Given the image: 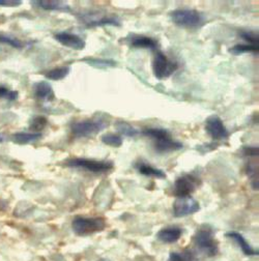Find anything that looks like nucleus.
Listing matches in <instances>:
<instances>
[{
    "label": "nucleus",
    "instance_id": "2eb2a0df",
    "mask_svg": "<svg viewBox=\"0 0 259 261\" xmlns=\"http://www.w3.org/2000/svg\"><path fill=\"white\" fill-rule=\"evenodd\" d=\"M32 4L38 5L41 9L45 11H61L68 12L70 7L64 2H56V0H40V2H32Z\"/></svg>",
    "mask_w": 259,
    "mask_h": 261
},
{
    "label": "nucleus",
    "instance_id": "423d86ee",
    "mask_svg": "<svg viewBox=\"0 0 259 261\" xmlns=\"http://www.w3.org/2000/svg\"><path fill=\"white\" fill-rule=\"evenodd\" d=\"M196 246L208 256H214L218 252V245L210 226H203L195 236Z\"/></svg>",
    "mask_w": 259,
    "mask_h": 261
},
{
    "label": "nucleus",
    "instance_id": "c756f323",
    "mask_svg": "<svg viewBox=\"0 0 259 261\" xmlns=\"http://www.w3.org/2000/svg\"><path fill=\"white\" fill-rule=\"evenodd\" d=\"M240 36L242 39L247 41L249 45L253 46H258V36L255 35L252 31H247V30H242L240 31Z\"/></svg>",
    "mask_w": 259,
    "mask_h": 261
},
{
    "label": "nucleus",
    "instance_id": "a211bd4d",
    "mask_svg": "<svg viewBox=\"0 0 259 261\" xmlns=\"http://www.w3.org/2000/svg\"><path fill=\"white\" fill-rule=\"evenodd\" d=\"M138 171L147 177H152V178H160L163 179L166 178V173L164 171H162L161 169L154 168L149 164H145V163H140V164L137 165Z\"/></svg>",
    "mask_w": 259,
    "mask_h": 261
},
{
    "label": "nucleus",
    "instance_id": "cd10ccee",
    "mask_svg": "<svg viewBox=\"0 0 259 261\" xmlns=\"http://www.w3.org/2000/svg\"><path fill=\"white\" fill-rule=\"evenodd\" d=\"M0 44L9 45L16 49H21L24 46L23 43L20 40H18L17 38L12 37V36H7V35H0Z\"/></svg>",
    "mask_w": 259,
    "mask_h": 261
},
{
    "label": "nucleus",
    "instance_id": "0eeeda50",
    "mask_svg": "<svg viewBox=\"0 0 259 261\" xmlns=\"http://www.w3.org/2000/svg\"><path fill=\"white\" fill-rule=\"evenodd\" d=\"M177 69V64L168 59V57L162 52H157L153 64H152V72L157 79L162 80L170 77Z\"/></svg>",
    "mask_w": 259,
    "mask_h": 261
},
{
    "label": "nucleus",
    "instance_id": "b1692460",
    "mask_svg": "<svg viewBox=\"0 0 259 261\" xmlns=\"http://www.w3.org/2000/svg\"><path fill=\"white\" fill-rule=\"evenodd\" d=\"M48 124V120L44 116H36L31 119L29 124V129L32 130L31 133H40V130L44 129Z\"/></svg>",
    "mask_w": 259,
    "mask_h": 261
},
{
    "label": "nucleus",
    "instance_id": "393cba45",
    "mask_svg": "<svg viewBox=\"0 0 259 261\" xmlns=\"http://www.w3.org/2000/svg\"><path fill=\"white\" fill-rule=\"evenodd\" d=\"M246 173L252 180L253 189L258 190V165L257 163H249L246 167Z\"/></svg>",
    "mask_w": 259,
    "mask_h": 261
},
{
    "label": "nucleus",
    "instance_id": "f257e3e1",
    "mask_svg": "<svg viewBox=\"0 0 259 261\" xmlns=\"http://www.w3.org/2000/svg\"><path fill=\"white\" fill-rule=\"evenodd\" d=\"M106 222L103 218H86L78 216L72 222L73 231L80 237L101 232L105 229Z\"/></svg>",
    "mask_w": 259,
    "mask_h": 261
},
{
    "label": "nucleus",
    "instance_id": "bb28decb",
    "mask_svg": "<svg viewBox=\"0 0 259 261\" xmlns=\"http://www.w3.org/2000/svg\"><path fill=\"white\" fill-rule=\"evenodd\" d=\"M101 140L104 144L112 147H120L123 142L122 138L119 135H115V134H106L102 137Z\"/></svg>",
    "mask_w": 259,
    "mask_h": 261
},
{
    "label": "nucleus",
    "instance_id": "412c9836",
    "mask_svg": "<svg viewBox=\"0 0 259 261\" xmlns=\"http://www.w3.org/2000/svg\"><path fill=\"white\" fill-rule=\"evenodd\" d=\"M142 134L146 137L154 139V141L169 136V133L167 130L162 127H146L142 130Z\"/></svg>",
    "mask_w": 259,
    "mask_h": 261
},
{
    "label": "nucleus",
    "instance_id": "a878e982",
    "mask_svg": "<svg viewBox=\"0 0 259 261\" xmlns=\"http://www.w3.org/2000/svg\"><path fill=\"white\" fill-rule=\"evenodd\" d=\"M90 65L94 68H99V69H105V68H113L116 65V62L114 60H108V59H94V58H89L87 61Z\"/></svg>",
    "mask_w": 259,
    "mask_h": 261
},
{
    "label": "nucleus",
    "instance_id": "20e7f679",
    "mask_svg": "<svg viewBox=\"0 0 259 261\" xmlns=\"http://www.w3.org/2000/svg\"><path fill=\"white\" fill-rule=\"evenodd\" d=\"M67 166L71 168L83 169L92 173H103L113 168V163L110 161H98L85 158L71 159L67 162Z\"/></svg>",
    "mask_w": 259,
    "mask_h": 261
},
{
    "label": "nucleus",
    "instance_id": "4be33fe9",
    "mask_svg": "<svg viewBox=\"0 0 259 261\" xmlns=\"http://www.w3.org/2000/svg\"><path fill=\"white\" fill-rule=\"evenodd\" d=\"M70 73V67H59V68H55L51 71H49L45 77L48 78L49 80H53V81H59L66 78Z\"/></svg>",
    "mask_w": 259,
    "mask_h": 261
},
{
    "label": "nucleus",
    "instance_id": "f704fd0d",
    "mask_svg": "<svg viewBox=\"0 0 259 261\" xmlns=\"http://www.w3.org/2000/svg\"><path fill=\"white\" fill-rule=\"evenodd\" d=\"M4 136H2V135H0V143H2V142H4Z\"/></svg>",
    "mask_w": 259,
    "mask_h": 261
},
{
    "label": "nucleus",
    "instance_id": "72a5a7b5",
    "mask_svg": "<svg viewBox=\"0 0 259 261\" xmlns=\"http://www.w3.org/2000/svg\"><path fill=\"white\" fill-rule=\"evenodd\" d=\"M7 207V201L0 200V211H4Z\"/></svg>",
    "mask_w": 259,
    "mask_h": 261
},
{
    "label": "nucleus",
    "instance_id": "4468645a",
    "mask_svg": "<svg viewBox=\"0 0 259 261\" xmlns=\"http://www.w3.org/2000/svg\"><path fill=\"white\" fill-rule=\"evenodd\" d=\"M83 21L87 27H96V26H120V22L115 17H84Z\"/></svg>",
    "mask_w": 259,
    "mask_h": 261
},
{
    "label": "nucleus",
    "instance_id": "9d476101",
    "mask_svg": "<svg viewBox=\"0 0 259 261\" xmlns=\"http://www.w3.org/2000/svg\"><path fill=\"white\" fill-rule=\"evenodd\" d=\"M54 39L62 46L77 51L83 50L86 45L85 41L81 37L74 34H70V32H58V34L54 35Z\"/></svg>",
    "mask_w": 259,
    "mask_h": 261
},
{
    "label": "nucleus",
    "instance_id": "7c9ffc66",
    "mask_svg": "<svg viewBox=\"0 0 259 261\" xmlns=\"http://www.w3.org/2000/svg\"><path fill=\"white\" fill-rule=\"evenodd\" d=\"M190 256L188 254H179L176 252H172L169 255L168 261H190Z\"/></svg>",
    "mask_w": 259,
    "mask_h": 261
},
{
    "label": "nucleus",
    "instance_id": "6e6552de",
    "mask_svg": "<svg viewBox=\"0 0 259 261\" xmlns=\"http://www.w3.org/2000/svg\"><path fill=\"white\" fill-rule=\"evenodd\" d=\"M200 211L199 202L191 196L178 197L173 203V214L177 218L187 217Z\"/></svg>",
    "mask_w": 259,
    "mask_h": 261
},
{
    "label": "nucleus",
    "instance_id": "f8f14e48",
    "mask_svg": "<svg viewBox=\"0 0 259 261\" xmlns=\"http://www.w3.org/2000/svg\"><path fill=\"white\" fill-rule=\"evenodd\" d=\"M183 146H184L183 143L172 140L170 138V136H167V137H164V138L154 141V149L159 153L176 151V150L182 149Z\"/></svg>",
    "mask_w": 259,
    "mask_h": 261
},
{
    "label": "nucleus",
    "instance_id": "473e14b6",
    "mask_svg": "<svg viewBox=\"0 0 259 261\" xmlns=\"http://www.w3.org/2000/svg\"><path fill=\"white\" fill-rule=\"evenodd\" d=\"M243 153L246 156H257L258 155V147L256 146H245L243 148Z\"/></svg>",
    "mask_w": 259,
    "mask_h": 261
},
{
    "label": "nucleus",
    "instance_id": "dca6fc26",
    "mask_svg": "<svg viewBox=\"0 0 259 261\" xmlns=\"http://www.w3.org/2000/svg\"><path fill=\"white\" fill-rule=\"evenodd\" d=\"M226 237L231 239V240H234V241L241 247V249H242V251L244 252V254H246V255H248V256L258 255V252L255 251V250L250 246V244L246 241V239H245L241 233L232 231V232L226 233Z\"/></svg>",
    "mask_w": 259,
    "mask_h": 261
},
{
    "label": "nucleus",
    "instance_id": "2f4dec72",
    "mask_svg": "<svg viewBox=\"0 0 259 261\" xmlns=\"http://www.w3.org/2000/svg\"><path fill=\"white\" fill-rule=\"evenodd\" d=\"M22 4L21 0H0V7L5 8H16L20 7Z\"/></svg>",
    "mask_w": 259,
    "mask_h": 261
},
{
    "label": "nucleus",
    "instance_id": "1a4fd4ad",
    "mask_svg": "<svg viewBox=\"0 0 259 261\" xmlns=\"http://www.w3.org/2000/svg\"><path fill=\"white\" fill-rule=\"evenodd\" d=\"M205 130L206 133L215 140H223L228 138L229 132L226 128L221 117L214 114L206 118L205 120Z\"/></svg>",
    "mask_w": 259,
    "mask_h": 261
},
{
    "label": "nucleus",
    "instance_id": "f03ea898",
    "mask_svg": "<svg viewBox=\"0 0 259 261\" xmlns=\"http://www.w3.org/2000/svg\"><path fill=\"white\" fill-rule=\"evenodd\" d=\"M170 18L175 25L184 28H198L204 23L203 16L196 10H175L170 13Z\"/></svg>",
    "mask_w": 259,
    "mask_h": 261
},
{
    "label": "nucleus",
    "instance_id": "9b49d317",
    "mask_svg": "<svg viewBox=\"0 0 259 261\" xmlns=\"http://www.w3.org/2000/svg\"><path fill=\"white\" fill-rule=\"evenodd\" d=\"M183 234V231L179 227L176 226H169L163 228L157 233V238L159 241L165 244H173L177 242Z\"/></svg>",
    "mask_w": 259,
    "mask_h": 261
},
{
    "label": "nucleus",
    "instance_id": "39448f33",
    "mask_svg": "<svg viewBox=\"0 0 259 261\" xmlns=\"http://www.w3.org/2000/svg\"><path fill=\"white\" fill-rule=\"evenodd\" d=\"M201 185V180L198 176L193 174H184L179 176L173 185V195L178 197H186L190 196V194L195 192L199 186Z\"/></svg>",
    "mask_w": 259,
    "mask_h": 261
},
{
    "label": "nucleus",
    "instance_id": "f3484780",
    "mask_svg": "<svg viewBox=\"0 0 259 261\" xmlns=\"http://www.w3.org/2000/svg\"><path fill=\"white\" fill-rule=\"evenodd\" d=\"M42 137L41 133H26L19 132L12 136V141L18 145H26L29 143H34Z\"/></svg>",
    "mask_w": 259,
    "mask_h": 261
},
{
    "label": "nucleus",
    "instance_id": "6ab92c4d",
    "mask_svg": "<svg viewBox=\"0 0 259 261\" xmlns=\"http://www.w3.org/2000/svg\"><path fill=\"white\" fill-rule=\"evenodd\" d=\"M131 45L135 48H144V49H156L157 48V42L152 40L151 38L145 37V36H136L132 39Z\"/></svg>",
    "mask_w": 259,
    "mask_h": 261
},
{
    "label": "nucleus",
    "instance_id": "ddd939ff",
    "mask_svg": "<svg viewBox=\"0 0 259 261\" xmlns=\"http://www.w3.org/2000/svg\"><path fill=\"white\" fill-rule=\"evenodd\" d=\"M34 92H35V95L40 100H43V101L54 100V91L52 89V86L46 81H41L36 83L34 87Z\"/></svg>",
    "mask_w": 259,
    "mask_h": 261
},
{
    "label": "nucleus",
    "instance_id": "5701e85b",
    "mask_svg": "<svg viewBox=\"0 0 259 261\" xmlns=\"http://www.w3.org/2000/svg\"><path fill=\"white\" fill-rule=\"evenodd\" d=\"M228 51L232 55H242V54H245V53H257L258 52V46L238 44V45H235L234 47L229 48Z\"/></svg>",
    "mask_w": 259,
    "mask_h": 261
},
{
    "label": "nucleus",
    "instance_id": "7ed1b4c3",
    "mask_svg": "<svg viewBox=\"0 0 259 261\" xmlns=\"http://www.w3.org/2000/svg\"><path fill=\"white\" fill-rule=\"evenodd\" d=\"M108 126V122L102 119H87L74 122L71 126L72 133L77 138H87L101 133Z\"/></svg>",
    "mask_w": 259,
    "mask_h": 261
},
{
    "label": "nucleus",
    "instance_id": "c85d7f7f",
    "mask_svg": "<svg viewBox=\"0 0 259 261\" xmlns=\"http://www.w3.org/2000/svg\"><path fill=\"white\" fill-rule=\"evenodd\" d=\"M18 96H19L18 91H12L4 86H0V97H2V99H6L9 102H14L18 99Z\"/></svg>",
    "mask_w": 259,
    "mask_h": 261
},
{
    "label": "nucleus",
    "instance_id": "aec40b11",
    "mask_svg": "<svg viewBox=\"0 0 259 261\" xmlns=\"http://www.w3.org/2000/svg\"><path fill=\"white\" fill-rule=\"evenodd\" d=\"M115 127L120 135H123L126 137H135L136 135L139 134V130L136 127H134L133 125H131L125 121H121V120L116 121Z\"/></svg>",
    "mask_w": 259,
    "mask_h": 261
}]
</instances>
